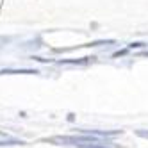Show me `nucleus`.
<instances>
[{
	"instance_id": "obj_1",
	"label": "nucleus",
	"mask_w": 148,
	"mask_h": 148,
	"mask_svg": "<svg viewBox=\"0 0 148 148\" xmlns=\"http://www.w3.org/2000/svg\"><path fill=\"white\" fill-rule=\"evenodd\" d=\"M14 145H25V141H22V139H18V137L11 136V134L0 130V146H14Z\"/></svg>"
},
{
	"instance_id": "obj_2",
	"label": "nucleus",
	"mask_w": 148,
	"mask_h": 148,
	"mask_svg": "<svg viewBox=\"0 0 148 148\" xmlns=\"http://www.w3.org/2000/svg\"><path fill=\"white\" fill-rule=\"evenodd\" d=\"M36 75L39 73L38 70H29V68H20V70H0V75Z\"/></svg>"
},
{
	"instance_id": "obj_3",
	"label": "nucleus",
	"mask_w": 148,
	"mask_h": 148,
	"mask_svg": "<svg viewBox=\"0 0 148 148\" xmlns=\"http://www.w3.org/2000/svg\"><path fill=\"white\" fill-rule=\"evenodd\" d=\"M93 61H95V57L88 56V57H80V59H61L59 64H89Z\"/></svg>"
},
{
	"instance_id": "obj_4",
	"label": "nucleus",
	"mask_w": 148,
	"mask_h": 148,
	"mask_svg": "<svg viewBox=\"0 0 148 148\" xmlns=\"http://www.w3.org/2000/svg\"><path fill=\"white\" fill-rule=\"evenodd\" d=\"M136 134L139 136V137H146V139H148V130H143L141 129V130H136Z\"/></svg>"
},
{
	"instance_id": "obj_5",
	"label": "nucleus",
	"mask_w": 148,
	"mask_h": 148,
	"mask_svg": "<svg viewBox=\"0 0 148 148\" xmlns=\"http://www.w3.org/2000/svg\"><path fill=\"white\" fill-rule=\"evenodd\" d=\"M139 47H143V43H132V45H129V48H139Z\"/></svg>"
},
{
	"instance_id": "obj_6",
	"label": "nucleus",
	"mask_w": 148,
	"mask_h": 148,
	"mask_svg": "<svg viewBox=\"0 0 148 148\" xmlns=\"http://www.w3.org/2000/svg\"><path fill=\"white\" fill-rule=\"evenodd\" d=\"M97 148H111V146H97Z\"/></svg>"
}]
</instances>
